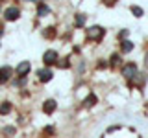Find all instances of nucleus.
Listing matches in <instances>:
<instances>
[{
	"label": "nucleus",
	"mask_w": 148,
	"mask_h": 138,
	"mask_svg": "<svg viewBox=\"0 0 148 138\" xmlns=\"http://www.w3.org/2000/svg\"><path fill=\"white\" fill-rule=\"evenodd\" d=\"M137 64L135 63H128V64H124L122 66V76L126 77V79H133V77L137 76Z\"/></svg>",
	"instance_id": "obj_1"
},
{
	"label": "nucleus",
	"mask_w": 148,
	"mask_h": 138,
	"mask_svg": "<svg viewBox=\"0 0 148 138\" xmlns=\"http://www.w3.org/2000/svg\"><path fill=\"white\" fill-rule=\"evenodd\" d=\"M89 37L92 41H100L102 37H104V30H102L100 26H92L91 30H89Z\"/></svg>",
	"instance_id": "obj_2"
},
{
	"label": "nucleus",
	"mask_w": 148,
	"mask_h": 138,
	"mask_svg": "<svg viewBox=\"0 0 148 138\" xmlns=\"http://www.w3.org/2000/svg\"><path fill=\"white\" fill-rule=\"evenodd\" d=\"M43 61H45V64H54V63H58V53H56L54 50H48V52L45 53Z\"/></svg>",
	"instance_id": "obj_3"
},
{
	"label": "nucleus",
	"mask_w": 148,
	"mask_h": 138,
	"mask_svg": "<svg viewBox=\"0 0 148 138\" xmlns=\"http://www.w3.org/2000/svg\"><path fill=\"white\" fill-rule=\"evenodd\" d=\"M4 17H6V20H15V18H18V7H8L4 11Z\"/></svg>",
	"instance_id": "obj_4"
},
{
	"label": "nucleus",
	"mask_w": 148,
	"mask_h": 138,
	"mask_svg": "<svg viewBox=\"0 0 148 138\" xmlns=\"http://www.w3.org/2000/svg\"><path fill=\"white\" fill-rule=\"evenodd\" d=\"M28 72H30V63H28V61H22V63L17 66V74H18V76H22V77H24Z\"/></svg>",
	"instance_id": "obj_5"
},
{
	"label": "nucleus",
	"mask_w": 148,
	"mask_h": 138,
	"mask_svg": "<svg viewBox=\"0 0 148 138\" xmlns=\"http://www.w3.org/2000/svg\"><path fill=\"white\" fill-rule=\"evenodd\" d=\"M9 76H11V68H9V66L0 68V85H2V83H6L9 79Z\"/></svg>",
	"instance_id": "obj_6"
},
{
	"label": "nucleus",
	"mask_w": 148,
	"mask_h": 138,
	"mask_svg": "<svg viewBox=\"0 0 148 138\" xmlns=\"http://www.w3.org/2000/svg\"><path fill=\"white\" fill-rule=\"evenodd\" d=\"M39 79L43 81V83L50 81V79H52V72H50L48 68H43V70H39Z\"/></svg>",
	"instance_id": "obj_7"
},
{
	"label": "nucleus",
	"mask_w": 148,
	"mask_h": 138,
	"mask_svg": "<svg viewBox=\"0 0 148 138\" xmlns=\"http://www.w3.org/2000/svg\"><path fill=\"white\" fill-rule=\"evenodd\" d=\"M54 109H56V101H54V99H48V101H45V105H43V110H45L46 114L54 112Z\"/></svg>",
	"instance_id": "obj_8"
},
{
	"label": "nucleus",
	"mask_w": 148,
	"mask_h": 138,
	"mask_svg": "<svg viewBox=\"0 0 148 138\" xmlns=\"http://www.w3.org/2000/svg\"><path fill=\"white\" fill-rule=\"evenodd\" d=\"M120 46H122V52L124 53H128V52H132V50H133V43H132V41H122V44H120Z\"/></svg>",
	"instance_id": "obj_9"
},
{
	"label": "nucleus",
	"mask_w": 148,
	"mask_h": 138,
	"mask_svg": "<svg viewBox=\"0 0 148 138\" xmlns=\"http://www.w3.org/2000/svg\"><path fill=\"white\" fill-rule=\"evenodd\" d=\"M48 13H50V7H48V6H43V4H41L39 9H37V15H39V17H46Z\"/></svg>",
	"instance_id": "obj_10"
},
{
	"label": "nucleus",
	"mask_w": 148,
	"mask_h": 138,
	"mask_svg": "<svg viewBox=\"0 0 148 138\" xmlns=\"http://www.w3.org/2000/svg\"><path fill=\"white\" fill-rule=\"evenodd\" d=\"M9 110H11V105H9V103H4V105H0V114H8Z\"/></svg>",
	"instance_id": "obj_11"
},
{
	"label": "nucleus",
	"mask_w": 148,
	"mask_h": 138,
	"mask_svg": "<svg viewBox=\"0 0 148 138\" xmlns=\"http://www.w3.org/2000/svg\"><path fill=\"white\" fill-rule=\"evenodd\" d=\"M95 103H96V98H95V96H89L83 105H85V107H91V105H95Z\"/></svg>",
	"instance_id": "obj_12"
},
{
	"label": "nucleus",
	"mask_w": 148,
	"mask_h": 138,
	"mask_svg": "<svg viewBox=\"0 0 148 138\" xmlns=\"http://www.w3.org/2000/svg\"><path fill=\"white\" fill-rule=\"evenodd\" d=\"M4 135H6V136H13V135H15V127H6V129H4Z\"/></svg>",
	"instance_id": "obj_13"
},
{
	"label": "nucleus",
	"mask_w": 148,
	"mask_h": 138,
	"mask_svg": "<svg viewBox=\"0 0 148 138\" xmlns=\"http://www.w3.org/2000/svg\"><path fill=\"white\" fill-rule=\"evenodd\" d=\"M132 11H133V15H135V17H143V9H141V7L133 6V7H132Z\"/></svg>",
	"instance_id": "obj_14"
},
{
	"label": "nucleus",
	"mask_w": 148,
	"mask_h": 138,
	"mask_svg": "<svg viewBox=\"0 0 148 138\" xmlns=\"http://www.w3.org/2000/svg\"><path fill=\"white\" fill-rule=\"evenodd\" d=\"M76 24L83 26V24H85V17H83V15H76Z\"/></svg>",
	"instance_id": "obj_15"
},
{
	"label": "nucleus",
	"mask_w": 148,
	"mask_h": 138,
	"mask_svg": "<svg viewBox=\"0 0 148 138\" xmlns=\"http://www.w3.org/2000/svg\"><path fill=\"white\" fill-rule=\"evenodd\" d=\"M119 55L117 53H115V55H111V66H117V64H119Z\"/></svg>",
	"instance_id": "obj_16"
},
{
	"label": "nucleus",
	"mask_w": 148,
	"mask_h": 138,
	"mask_svg": "<svg viewBox=\"0 0 148 138\" xmlns=\"http://www.w3.org/2000/svg\"><path fill=\"white\" fill-rule=\"evenodd\" d=\"M58 66L59 68H67L69 66V61H58Z\"/></svg>",
	"instance_id": "obj_17"
},
{
	"label": "nucleus",
	"mask_w": 148,
	"mask_h": 138,
	"mask_svg": "<svg viewBox=\"0 0 148 138\" xmlns=\"http://www.w3.org/2000/svg\"><path fill=\"white\" fill-rule=\"evenodd\" d=\"M104 2H106V4H109V6H111V4H115V0H104Z\"/></svg>",
	"instance_id": "obj_18"
},
{
	"label": "nucleus",
	"mask_w": 148,
	"mask_h": 138,
	"mask_svg": "<svg viewBox=\"0 0 148 138\" xmlns=\"http://www.w3.org/2000/svg\"><path fill=\"white\" fill-rule=\"evenodd\" d=\"M146 66H148V57H146Z\"/></svg>",
	"instance_id": "obj_19"
}]
</instances>
